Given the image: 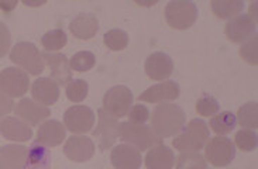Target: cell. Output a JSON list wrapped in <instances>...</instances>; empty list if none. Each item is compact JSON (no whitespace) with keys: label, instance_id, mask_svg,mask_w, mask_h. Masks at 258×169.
<instances>
[{"label":"cell","instance_id":"cell-14","mask_svg":"<svg viewBox=\"0 0 258 169\" xmlns=\"http://www.w3.org/2000/svg\"><path fill=\"white\" fill-rule=\"evenodd\" d=\"M179 98V86L174 80H164L158 84L148 88L140 95L141 102L158 103V102H172Z\"/></svg>","mask_w":258,"mask_h":169},{"label":"cell","instance_id":"cell-36","mask_svg":"<svg viewBox=\"0 0 258 169\" xmlns=\"http://www.w3.org/2000/svg\"><path fill=\"white\" fill-rule=\"evenodd\" d=\"M127 116H128V121L133 124H146L147 120L150 117V112L146 106L136 105L128 110Z\"/></svg>","mask_w":258,"mask_h":169},{"label":"cell","instance_id":"cell-35","mask_svg":"<svg viewBox=\"0 0 258 169\" xmlns=\"http://www.w3.org/2000/svg\"><path fill=\"white\" fill-rule=\"evenodd\" d=\"M240 55L244 59L245 62L250 65H257V35H254L251 40L244 42V45H241L240 48Z\"/></svg>","mask_w":258,"mask_h":169},{"label":"cell","instance_id":"cell-28","mask_svg":"<svg viewBox=\"0 0 258 169\" xmlns=\"http://www.w3.org/2000/svg\"><path fill=\"white\" fill-rule=\"evenodd\" d=\"M67 41H68V38H67L65 31L58 28V30H51L42 35L41 45L47 51H58L67 45Z\"/></svg>","mask_w":258,"mask_h":169},{"label":"cell","instance_id":"cell-7","mask_svg":"<svg viewBox=\"0 0 258 169\" xmlns=\"http://www.w3.org/2000/svg\"><path fill=\"white\" fill-rule=\"evenodd\" d=\"M205 147H206L205 159H208L215 166H227L236 156V147L233 141L223 135L209 140L208 145Z\"/></svg>","mask_w":258,"mask_h":169},{"label":"cell","instance_id":"cell-26","mask_svg":"<svg viewBox=\"0 0 258 169\" xmlns=\"http://www.w3.org/2000/svg\"><path fill=\"white\" fill-rule=\"evenodd\" d=\"M209 124L215 133L219 134V135H224V134L231 133L236 128L237 119L231 112L217 113L216 116L212 117Z\"/></svg>","mask_w":258,"mask_h":169},{"label":"cell","instance_id":"cell-3","mask_svg":"<svg viewBox=\"0 0 258 169\" xmlns=\"http://www.w3.org/2000/svg\"><path fill=\"white\" fill-rule=\"evenodd\" d=\"M119 138L139 151H147L148 148L160 145L161 138L157 137L150 127L144 124H133L130 121L119 123Z\"/></svg>","mask_w":258,"mask_h":169},{"label":"cell","instance_id":"cell-16","mask_svg":"<svg viewBox=\"0 0 258 169\" xmlns=\"http://www.w3.org/2000/svg\"><path fill=\"white\" fill-rule=\"evenodd\" d=\"M16 114L21 117L24 121H27L31 126H37L41 121L49 117L51 110L47 106L40 105L38 102H34L31 99H21L16 106Z\"/></svg>","mask_w":258,"mask_h":169},{"label":"cell","instance_id":"cell-23","mask_svg":"<svg viewBox=\"0 0 258 169\" xmlns=\"http://www.w3.org/2000/svg\"><path fill=\"white\" fill-rule=\"evenodd\" d=\"M175 163V155L167 145H155L146 156L147 169H171Z\"/></svg>","mask_w":258,"mask_h":169},{"label":"cell","instance_id":"cell-19","mask_svg":"<svg viewBox=\"0 0 258 169\" xmlns=\"http://www.w3.org/2000/svg\"><path fill=\"white\" fill-rule=\"evenodd\" d=\"M70 30L75 38L86 41L96 35L99 30V21L95 14L81 13L71 21Z\"/></svg>","mask_w":258,"mask_h":169},{"label":"cell","instance_id":"cell-34","mask_svg":"<svg viewBox=\"0 0 258 169\" xmlns=\"http://www.w3.org/2000/svg\"><path fill=\"white\" fill-rule=\"evenodd\" d=\"M219 103L215 98H212L209 95L202 96L196 102V112L203 117H213L219 113Z\"/></svg>","mask_w":258,"mask_h":169},{"label":"cell","instance_id":"cell-13","mask_svg":"<svg viewBox=\"0 0 258 169\" xmlns=\"http://www.w3.org/2000/svg\"><path fill=\"white\" fill-rule=\"evenodd\" d=\"M144 68L150 79L165 80L174 72V62L165 52H154L147 58Z\"/></svg>","mask_w":258,"mask_h":169},{"label":"cell","instance_id":"cell-21","mask_svg":"<svg viewBox=\"0 0 258 169\" xmlns=\"http://www.w3.org/2000/svg\"><path fill=\"white\" fill-rule=\"evenodd\" d=\"M65 140V127L56 120L44 121L37 133V142L44 147H56Z\"/></svg>","mask_w":258,"mask_h":169},{"label":"cell","instance_id":"cell-39","mask_svg":"<svg viewBox=\"0 0 258 169\" xmlns=\"http://www.w3.org/2000/svg\"><path fill=\"white\" fill-rule=\"evenodd\" d=\"M17 6V3H0V9H3L5 12H12L14 7Z\"/></svg>","mask_w":258,"mask_h":169},{"label":"cell","instance_id":"cell-15","mask_svg":"<svg viewBox=\"0 0 258 169\" xmlns=\"http://www.w3.org/2000/svg\"><path fill=\"white\" fill-rule=\"evenodd\" d=\"M110 161L116 169H140L143 158L137 148L128 144H119L112 149Z\"/></svg>","mask_w":258,"mask_h":169},{"label":"cell","instance_id":"cell-5","mask_svg":"<svg viewBox=\"0 0 258 169\" xmlns=\"http://www.w3.org/2000/svg\"><path fill=\"white\" fill-rule=\"evenodd\" d=\"M10 59L31 75H40L44 70L42 54L31 42H17L12 49Z\"/></svg>","mask_w":258,"mask_h":169},{"label":"cell","instance_id":"cell-17","mask_svg":"<svg viewBox=\"0 0 258 169\" xmlns=\"http://www.w3.org/2000/svg\"><path fill=\"white\" fill-rule=\"evenodd\" d=\"M44 61L49 66L51 72V79H54L58 84L67 86L72 80V70L70 68L68 59L63 54H49L44 52L42 54Z\"/></svg>","mask_w":258,"mask_h":169},{"label":"cell","instance_id":"cell-11","mask_svg":"<svg viewBox=\"0 0 258 169\" xmlns=\"http://www.w3.org/2000/svg\"><path fill=\"white\" fill-rule=\"evenodd\" d=\"M255 26H257V23H254L248 14H243V16L233 17L226 24L224 31H226V35L231 42L240 44V42L251 40L255 35Z\"/></svg>","mask_w":258,"mask_h":169},{"label":"cell","instance_id":"cell-27","mask_svg":"<svg viewBox=\"0 0 258 169\" xmlns=\"http://www.w3.org/2000/svg\"><path fill=\"white\" fill-rule=\"evenodd\" d=\"M237 121L241 127H244L247 130H254L258 127V106L255 102L245 103L237 113Z\"/></svg>","mask_w":258,"mask_h":169},{"label":"cell","instance_id":"cell-18","mask_svg":"<svg viewBox=\"0 0 258 169\" xmlns=\"http://www.w3.org/2000/svg\"><path fill=\"white\" fill-rule=\"evenodd\" d=\"M31 95L40 105H55L59 99V84L51 77H40L33 84Z\"/></svg>","mask_w":258,"mask_h":169},{"label":"cell","instance_id":"cell-24","mask_svg":"<svg viewBox=\"0 0 258 169\" xmlns=\"http://www.w3.org/2000/svg\"><path fill=\"white\" fill-rule=\"evenodd\" d=\"M51 166V154L48 148L35 141L27 149V158L23 169H49Z\"/></svg>","mask_w":258,"mask_h":169},{"label":"cell","instance_id":"cell-29","mask_svg":"<svg viewBox=\"0 0 258 169\" xmlns=\"http://www.w3.org/2000/svg\"><path fill=\"white\" fill-rule=\"evenodd\" d=\"M206 159L198 152H182L176 159L175 169H206Z\"/></svg>","mask_w":258,"mask_h":169},{"label":"cell","instance_id":"cell-6","mask_svg":"<svg viewBox=\"0 0 258 169\" xmlns=\"http://www.w3.org/2000/svg\"><path fill=\"white\" fill-rule=\"evenodd\" d=\"M133 103V93L126 86H113L106 92L103 98V110L110 116L120 119L124 117Z\"/></svg>","mask_w":258,"mask_h":169},{"label":"cell","instance_id":"cell-32","mask_svg":"<svg viewBox=\"0 0 258 169\" xmlns=\"http://www.w3.org/2000/svg\"><path fill=\"white\" fill-rule=\"evenodd\" d=\"M65 92H67V98L70 99L71 102H84L86 96H88V92H89V86L85 80L77 79V80H71L70 83L65 86Z\"/></svg>","mask_w":258,"mask_h":169},{"label":"cell","instance_id":"cell-12","mask_svg":"<svg viewBox=\"0 0 258 169\" xmlns=\"http://www.w3.org/2000/svg\"><path fill=\"white\" fill-rule=\"evenodd\" d=\"M63 152L74 162H86L95 154V144L89 137L74 135L68 138L63 147Z\"/></svg>","mask_w":258,"mask_h":169},{"label":"cell","instance_id":"cell-8","mask_svg":"<svg viewBox=\"0 0 258 169\" xmlns=\"http://www.w3.org/2000/svg\"><path fill=\"white\" fill-rule=\"evenodd\" d=\"M30 86V77L20 68H6L0 72V91L10 98H21Z\"/></svg>","mask_w":258,"mask_h":169},{"label":"cell","instance_id":"cell-4","mask_svg":"<svg viewBox=\"0 0 258 169\" xmlns=\"http://www.w3.org/2000/svg\"><path fill=\"white\" fill-rule=\"evenodd\" d=\"M198 7L194 2L174 0L165 6V20L175 30H188L196 23Z\"/></svg>","mask_w":258,"mask_h":169},{"label":"cell","instance_id":"cell-33","mask_svg":"<svg viewBox=\"0 0 258 169\" xmlns=\"http://www.w3.org/2000/svg\"><path fill=\"white\" fill-rule=\"evenodd\" d=\"M234 142L241 151H245V152H250V151H254L257 148V134L254 133L252 130H240L237 131V134L234 135Z\"/></svg>","mask_w":258,"mask_h":169},{"label":"cell","instance_id":"cell-37","mask_svg":"<svg viewBox=\"0 0 258 169\" xmlns=\"http://www.w3.org/2000/svg\"><path fill=\"white\" fill-rule=\"evenodd\" d=\"M10 42H12V37L9 33V28L5 23L0 21V58H3L9 52Z\"/></svg>","mask_w":258,"mask_h":169},{"label":"cell","instance_id":"cell-1","mask_svg":"<svg viewBox=\"0 0 258 169\" xmlns=\"http://www.w3.org/2000/svg\"><path fill=\"white\" fill-rule=\"evenodd\" d=\"M183 124H185V113L178 105L162 103L153 110L151 130L161 140L181 133Z\"/></svg>","mask_w":258,"mask_h":169},{"label":"cell","instance_id":"cell-20","mask_svg":"<svg viewBox=\"0 0 258 169\" xmlns=\"http://www.w3.org/2000/svg\"><path fill=\"white\" fill-rule=\"evenodd\" d=\"M0 134L9 141L24 142L33 135L31 127L17 117H7L0 121Z\"/></svg>","mask_w":258,"mask_h":169},{"label":"cell","instance_id":"cell-22","mask_svg":"<svg viewBox=\"0 0 258 169\" xmlns=\"http://www.w3.org/2000/svg\"><path fill=\"white\" fill-rule=\"evenodd\" d=\"M27 158V148L9 144L0 148V169H23Z\"/></svg>","mask_w":258,"mask_h":169},{"label":"cell","instance_id":"cell-10","mask_svg":"<svg viewBox=\"0 0 258 169\" xmlns=\"http://www.w3.org/2000/svg\"><path fill=\"white\" fill-rule=\"evenodd\" d=\"M98 114L99 123L93 135L98 138L100 149L107 151L113 147L114 141L119 138V121L103 109H99Z\"/></svg>","mask_w":258,"mask_h":169},{"label":"cell","instance_id":"cell-30","mask_svg":"<svg viewBox=\"0 0 258 169\" xmlns=\"http://www.w3.org/2000/svg\"><path fill=\"white\" fill-rule=\"evenodd\" d=\"M96 63L95 55L89 51H79L71 58L70 68L77 72H88L91 70Z\"/></svg>","mask_w":258,"mask_h":169},{"label":"cell","instance_id":"cell-38","mask_svg":"<svg viewBox=\"0 0 258 169\" xmlns=\"http://www.w3.org/2000/svg\"><path fill=\"white\" fill-rule=\"evenodd\" d=\"M14 102L13 99L10 98L9 95H6L5 92L0 91V119L7 116L9 113L13 112Z\"/></svg>","mask_w":258,"mask_h":169},{"label":"cell","instance_id":"cell-25","mask_svg":"<svg viewBox=\"0 0 258 169\" xmlns=\"http://www.w3.org/2000/svg\"><path fill=\"white\" fill-rule=\"evenodd\" d=\"M210 7H212L215 16L226 20L230 17H237L244 9V2H241V0H213V2H210Z\"/></svg>","mask_w":258,"mask_h":169},{"label":"cell","instance_id":"cell-2","mask_svg":"<svg viewBox=\"0 0 258 169\" xmlns=\"http://www.w3.org/2000/svg\"><path fill=\"white\" fill-rule=\"evenodd\" d=\"M209 140V128L208 124L201 119H194L181 130L178 137H175V149L181 152H198L203 149Z\"/></svg>","mask_w":258,"mask_h":169},{"label":"cell","instance_id":"cell-31","mask_svg":"<svg viewBox=\"0 0 258 169\" xmlns=\"http://www.w3.org/2000/svg\"><path fill=\"white\" fill-rule=\"evenodd\" d=\"M105 44L112 51H123L128 45V35L119 28L109 30L105 34Z\"/></svg>","mask_w":258,"mask_h":169},{"label":"cell","instance_id":"cell-9","mask_svg":"<svg viewBox=\"0 0 258 169\" xmlns=\"http://www.w3.org/2000/svg\"><path fill=\"white\" fill-rule=\"evenodd\" d=\"M63 124L72 133H88L95 124V113L88 106H72L63 113Z\"/></svg>","mask_w":258,"mask_h":169}]
</instances>
